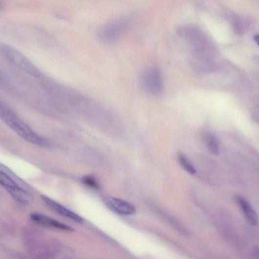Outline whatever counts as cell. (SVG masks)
<instances>
[{"instance_id":"obj_1","label":"cell","mask_w":259,"mask_h":259,"mask_svg":"<svg viewBox=\"0 0 259 259\" xmlns=\"http://www.w3.org/2000/svg\"><path fill=\"white\" fill-rule=\"evenodd\" d=\"M0 118L27 141L42 147L49 146V143L46 139L34 132L20 118L15 112L1 101H0Z\"/></svg>"},{"instance_id":"obj_2","label":"cell","mask_w":259,"mask_h":259,"mask_svg":"<svg viewBox=\"0 0 259 259\" xmlns=\"http://www.w3.org/2000/svg\"><path fill=\"white\" fill-rule=\"evenodd\" d=\"M131 21L130 18L125 17L107 22L98 28L97 38L105 44H114L126 33Z\"/></svg>"},{"instance_id":"obj_3","label":"cell","mask_w":259,"mask_h":259,"mask_svg":"<svg viewBox=\"0 0 259 259\" xmlns=\"http://www.w3.org/2000/svg\"><path fill=\"white\" fill-rule=\"evenodd\" d=\"M0 53L10 63L28 75L35 78L41 76V73L38 68L16 49L7 45H0Z\"/></svg>"},{"instance_id":"obj_4","label":"cell","mask_w":259,"mask_h":259,"mask_svg":"<svg viewBox=\"0 0 259 259\" xmlns=\"http://www.w3.org/2000/svg\"><path fill=\"white\" fill-rule=\"evenodd\" d=\"M139 83L142 89L151 95L159 96L163 92L162 76L156 67H149L144 70L140 76Z\"/></svg>"},{"instance_id":"obj_5","label":"cell","mask_w":259,"mask_h":259,"mask_svg":"<svg viewBox=\"0 0 259 259\" xmlns=\"http://www.w3.org/2000/svg\"><path fill=\"white\" fill-rule=\"evenodd\" d=\"M0 185L2 186L18 202L24 204L29 201V195L1 171H0Z\"/></svg>"},{"instance_id":"obj_6","label":"cell","mask_w":259,"mask_h":259,"mask_svg":"<svg viewBox=\"0 0 259 259\" xmlns=\"http://www.w3.org/2000/svg\"><path fill=\"white\" fill-rule=\"evenodd\" d=\"M103 201L105 205L114 213L124 216H131L136 213L135 207L124 200L111 196H106Z\"/></svg>"},{"instance_id":"obj_7","label":"cell","mask_w":259,"mask_h":259,"mask_svg":"<svg viewBox=\"0 0 259 259\" xmlns=\"http://www.w3.org/2000/svg\"><path fill=\"white\" fill-rule=\"evenodd\" d=\"M41 197L46 205L57 214L79 223H83L84 222V219L80 216L57 203L51 198L44 195H42Z\"/></svg>"},{"instance_id":"obj_8","label":"cell","mask_w":259,"mask_h":259,"mask_svg":"<svg viewBox=\"0 0 259 259\" xmlns=\"http://www.w3.org/2000/svg\"><path fill=\"white\" fill-rule=\"evenodd\" d=\"M30 218L32 221L42 226L69 232L73 231L74 230L70 226L48 217L44 215L33 213L31 215Z\"/></svg>"},{"instance_id":"obj_9","label":"cell","mask_w":259,"mask_h":259,"mask_svg":"<svg viewBox=\"0 0 259 259\" xmlns=\"http://www.w3.org/2000/svg\"><path fill=\"white\" fill-rule=\"evenodd\" d=\"M237 204L244 213L248 221L253 225L258 224V216L248 201L244 197L238 195L236 197Z\"/></svg>"},{"instance_id":"obj_10","label":"cell","mask_w":259,"mask_h":259,"mask_svg":"<svg viewBox=\"0 0 259 259\" xmlns=\"http://www.w3.org/2000/svg\"><path fill=\"white\" fill-rule=\"evenodd\" d=\"M204 141L207 148L213 154L217 156L219 154V143L215 135L211 133H207L205 135Z\"/></svg>"},{"instance_id":"obj_11","label":"cell","mask_w":259,"mask_h":259,"mask_svg":"<svg viewBox=\"0 0 259 259\" xmlns=\"http://www.w3.org/2000/svg\"><path fill=\"white\" fill-rule=\"evenodd\" d=\"M177 160L182 168L189 174L194 175L196 173V170L188 157L183 153H179L177 156Z\"/></svg>"},{"instance_id":"obj_12","label":"cell","mask_w":259,"mask_h":259,"mask_svg":"<svg viewBox=\"0 0 259 259\" xmlns=\"http://www.w3.org/2000/svg\"><path fill=\"white\" fill-rule=\"evenodd\" d=\"M81 180L84 185L91 189L98 191L100 189V186L97 180L93 176H85L82 177Z\"/></svg>"},{"instance_id":"obj_13","label":"cell","mask_w":259,"mask_h":259,"mask_svg":"<svg viewBox=\"0 0 259 259\" xmlns=\"http://www.w3.org/2000/svg\"><path fill=\"white\" fill-rule=\"evenodd\" d=\"M1 6H2V2L0 1V8L1 7Z\"/></svg>"},{"instance_id":"obj_14","label":"cell","mask_w":259,"mask_h":259,"mask_svg":"<svg viewBox=\"0 0 259 259\" xmlns=\"http://www.w3.org/2000/svg\"><path fill=\"white\" fill-rule=\"evenodd\" d=\"M1 81V75L0 74V82Z\"/></svg>"}]
</instances>
